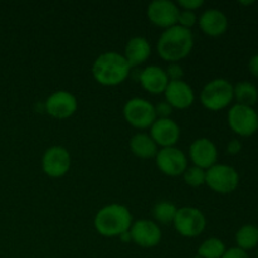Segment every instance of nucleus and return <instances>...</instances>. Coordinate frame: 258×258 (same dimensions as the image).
I'll use <instances>...</instances> for the list:
<instances>
[{
    "instance_id": "f257e3e1",
    "label": "nucleus",
    "mask_w": 258,
    "mask_h": 258,
    "mask_svg": "<svg viewBox=\"0 0 258 258\" xmlns=\"http://www.w3.org/2000/svg\"><path fill=\"white\" fill-rule=\"evenodd\" d=\"M193 47L194 35L191 30L176 24L161 33L156 43V52L165 62L179 63V60L190 54Z\"/></svg>"
},
{
    "instance_id": "f03ea898",
    "label": "nucleus",
    "mask_w": 258,
    "mask_h": 258,
    "mask_svg": "<svg viewBox=\"0 0 258 258\" xmlns=\"http://www.w3.org/2000/svg\"><path fill=\"white\" fill-rule=\"evenodd\" d=\"M131 67L122 54L117 52H105L98 55L92 64L95 81L106 87H113L125 82L130 76Z\"/></svg>"
},
{
    "instance_id": "7ed1b4c3",
    "label": "nucleus",
    "mask_w": 258,
    "mask_h": 258,
    "mask_svg": "<svg viewBox=\"0 0 258 258\" xmlns=\"http://www.w3.org/2000/svg\"><path fill=\"white\" fill-rule=\"evenodd\" d=\"M133 223V216L127 207L117 203L107 204L101 208L93 219L96 232L107 238L120 237L130 231Z\"/></svg>"
},
{
    "instance_id": "20e7f679",
    "label": "nucleus",
    "mask_w": 258,
    "mask_h": 258,
    "mask_svg": "<svg viewBox=\"0 0 258 258\" xmlns=\"http://www.w3.org/2000/svg\"><path fill=\"white\" fill-rule=\"evenodd\" d=\"M234 100L233 85L226 78H214L209 81L201 92V102L209 111H222Z\"/></svg>"
},
{
    "instance_id": "39448f33",
    "label": "nucleus",
    "mask_w": 258,
    "mask_h": 258,
    "mask_svg": "<svg viewBox=\"0 0 258 258\" xmlns=\"http://www.w3.org/2000/svg\"><path fill=\"white\" fill-rule=\"evenodd\" d=\"M206 185L217 194H231L238 188L239 174L233 166L217 163L206 170Z\"/></svg>"
},
{
    "instance_id": "423d86ee",
    "label": "nucleus",
    "mask_w": 258,
    "mask_h": 258,
    "mask_svg": "<svg viewBox=\"0 0 258 258\" xmlns=\"http://www.w3.org/2000/svg\"><path fill=\"white\" fill-rule=\"evenodd\" d=\"M122 112L126 122L139 130L150 128L158 118L153 103L141 97H134L128 100L123 106Z\"/></svg>"
},
{
    "instance_id": "0eeeda50",
    "label": "nucleus",
    "mask_w": 258,
    "mask_h": 258,
    "mask_svg": "<svg viewBox=\"0 0 258 258\" xmlns=\"http://www.w3.org/2000/svg\"><path fill=\"white\" fill-rule=\"evenodd\" d=\"M174 228L180 236L194 238L204 232L207 227L206 216L196 207H181L174 218Z\"/></svg>"
},
{
    "instance_id": "6e6552de",
    "label": "nucleus",
    "mask_w": 258,
    "mask_h": 258,
    "mask_svg": "<svg viewBox=\"0 0 258 258\" xmlns=\"http://www.w3.org/2000/svg\"><path fill=\"white\" fill-rule=\"evenodd\" d=\"M227 118L231 130L242 138H249L258 131V115L253 107L236 103L229 108Z\"/></svg>"
},
{
    "instance_id": "1a4fd4ad",
    "label": "nucleus",
    "mask_w": 258,
    "mask_h": 258,
    "mask_svg": "<svg viewBox=\"0 0 258 258\" xmlns=\"http://www.w3.org/2000/svg\"><path fill=\"white\" fill-rule=\"evenodd\" d=\"M70 151L59 145L48 148L42 158V169L45 175L50 178H62L71 169Z\"/></svg>"
},
{
    "instance_id": "9d476101",
    "label": "nucleus",
    "mask_w": 258,
    "mask_h": 258,
    "mask_svg": "<svg viewBox=\"0 0 258 258\" xmlns=\"http://www.w3.org/2000/svg\"><path fill=\"white\" fill-rule=\"evenodd\" d=\"M155 163L161 173L171 178L183 175L188 169V158L185 153L175 146L160 149L155 156Z\"/></svg>"
},
{
    "instance_id": "9b49d317",
    "label": "nucleus",
    "mask_w": 258,
    "mask_h": 258,
    "mask_svg": "<svg viewBox=\"0 0 258 258\" xmlns=\"http://www.w3.org/2000/svg\"><path fill=\"white\" fill-rule=\"evenodd\" d=\"M179 13H180V9L178 4L171 0H154L148 5V9H146L148 19L154 25L164 28V29L178 24Z\"/></svg>"
},
{
    "instance_id": "f8f14e48",
    "label": "nucleus",
    "mask_w": 258,
    "mask_h": 258,
    "mask_svg": "<svg viewBox=\"0 0 258 258\" xmlns=\"http://www.w3.org/2000/svg\"><path fill=\"white\" fill-rule=\"evenodd\" d=\"M45 111L49 116L57 120H66L72 117L78 108V101L73 93L60 90L53 92L44 103Z\"/></svg>"
},
{
    "instance_id": "ddd939ff",
    "label": "nucleus",
    "mask_w": 258,
    "mask_h": 258,
    "mask_svg": "<svg viewBox=\"0 0 258 258\" xmlns=\"http://www.w3.org/2000/svg\"><path fill=\"white\" fill-rule=\"evenodd\" d=\"M189 158L194 166L208 170L218 161V150L211 139H196L189 146Z\"/></svg>"
},
{
    "instance_id": "4468645a",
    "label": "nucleus",
    "mask_w": 258,
    "mask_h": 258,
    "mask_svg": "<svg viewBox=\"0 0 258 258\" xmlns=\"http://www.w3.org/2000/svg\"><path fill=\"white\" fill-rule=\"evenodd\" d=\"M131 239L143 248H153L161 242V229L156 222L149 219H139L130 228Z\"/></svg>"
},
{
    "instance_id": "2eb2a0df",
    "label": "nucleus",
    "mask_w": 258,
    "mask_h": 258,
    "mask_svg": "<svg viewBox=\"0 0 258 258\" xmlns=\"http://www.w3.org/2000/svg\"><path fill=\"white\" fill-rule=\"evenodd\" d=\"M180 127L173 118H156L151 125L149 135L156 145L163 149L175 146L180 139Z\"/></svg>"
},
{
    "instance_id": "dca6fc26",
    "label": "nucleus",
    "mask_w": 258,
    "mask_h": 258,
    "mask_svg": "<svg viewBox=\"0 0 258 258\" xmlns=\"http://www.w3.org/2000/svg\"><path fill=\"white\" fill-rule=\"evenodd\" d=\"M164 96H165L166 102L173 108H178V110H186L196 101V93L193 88L183 80L170 81L164 92Z\"/></svg>"
},
{
    "instance_id": "f3484780",
    "label": "nucleus",
    "mask_w": 258,
    "mask_h": 258,
    "mask_svg": "<svg viewBox=\"0 0 258 258\" xmlns=\"http://www.w3.org/2000/svg\"><path fill=\"white\" fill-rule=\"evenodd\" d=\"M139 82L146 92L151 95H161L169 85V78L165 70L159 66H148L139 75Z\"/></svg>"
},
{
    "instance_id": "a211bd4d",
    "label": "nucleus",
    "mask_w": 258,
    "mask_h": 258,
    "mask_svg": "<svg viewBox=\"0 0 258 258\" xmlns=\"http://www.w3.org/2000/svg\"><path fill=\"white\" fill-rule=\"evenodd\" d=\"M198 23L202 32L209 37H221L228 29V18L217 8L204 10L199 17Z\"/></svg>"
},
{
    "instance_id": "6ab92c4d",
    "label": "nucleus",
    "mask_w": 258,
    "mask_h": 258,
    "mask_svg": "<svg viewBox=\"0 0 258 258\" xmlns=\"http://www.w3.org/2000/svg\"><path fill=\"white\" fill-rule=\"evenodd\" d=\"M122 55L127 60L130 67H138L145 63L151 55L150 43L146 38L140 37V35L133 37L126 43L125 52Z\"/></svg>"
},
{
    "instance_id": "aec40b11",
    "label": "nucleus",
    "mask_w": 258,
    "mask_h": 258,
    "mask_svg": "<svg viewBox=\"0 0 258 258\" xmlns=\"http://www.w3.org/2000/svg\"><path fill=\"white\" fill-rule=\"evenodd\" d=\"M130 150L136 158L151 159L155 158L159 149L155 141L146 133H138L131 138Z\"/></svg>"
},
{
    "instance_id": "412c9836",
    "label": "nucleus",
    "mask_w": 258,
    "mask_h": 258,
    "mask_svg": "<svg viewBox=\"0 0 258 258\" xmlns=\"http://www.w3.org/2000/svg\"><path fill=\"white\" fill-rule=\"evenodd\" d=\"M233 95L238 105L253 107L258 101V88L249 81H241L233 86Z\"/></svg>"
},
{
    "instance_id": "4be33fe9",
    "label": "nucleus",
    "mask_w": 258,
    "mask_h": 258,
    "mask_svg": "<svg viewBox=\"0 0 258 258\" xmlns=\"http://www.w3.org/2000/svg\"><path fill=\"white\" fill-rule=\"evenodd\" d=\"M237 247L248 252L258 247V227L254 224H244L236 232Z\"/></svg>"
},
{
    "instance_id": "5701e85b",
    "label": "nucleus",
    "mask_w": 258,
    "mask_h": 258,
    "mask_svg": "<svg viewBox=\"0 0 258 258\" xmlns=\"http://www.w3.org/2000/svg\"><path fill=\"white\" fill-rule=\"evenodd\" d=\"M227 251L226 244L222 239L211 237L202 242L198 248V257L201 258H222Z\"/></svg>"
},
{
    "instance_id": "b1692460",
    "label": "nucleus",
    "mask_w": 258,
    "mask_h": 258,
    "mask_svg": "<svg viewBox=\"0 0 258 258\" xmlns=\"http://www.w3.org/2000/svg\"><path fill=\"white\" fill-rule=\"evenodd\" d=\"M178 208L174 203L169 201H161L154 206L153 216L156 223L170 224L174 222Z\"/></svg>"
},
{
    "instance_id": "393cba45",
    "label": "nucleus",
    "mask_w": 258,
    "mask_h": 258,
    "mask_svg": "<svg viewBox=\"0 0 258 258\" xmlns=\"http://www.w3.org/2000/svg\"><path fill=\"white\" fill-rule=\"evenodd\" d=\"M183 176L186 185L193 186V188H198V186L206 184V170L198 168V166H188V169L184 171Z\"/></svg>"
},
{
    "instance_id": "a878e982",
    "label": "nucleus",
    "mask_w": 258,
    "mask_h": 258,
    "mask_svg": "<svg viewBox=\"0 0 258 258\" xmlns=\"http://www.w3.org/2000/svg\"><path fill=\"white\" fill-rule=\"evenodd\" d=\"M197 22H198V17H197L196 12L180 9V13H179V18H178V25H180V27L183 28H186V29H190L193 25H196Z\"/></svg>"
},
{
    "instance_id": "bb28decb",
    "label": "nucleus",
    "mask_w": 258,
    "mask_h": 258,
    "mask_svg": "<svg viewBox=\"0 0 258 258\" xmlns=\"http://www.w3.org/2000/svg\"><path fill=\"white\" fill-rule=\"evenodd\" d=\"M166 76L170 81H181L184 77V70L179 63H169L165 70Z\"/></svg>"
},
{
    "instance_id": "cd10ccee",
    "label": "nucleus",
    "mask_w": 258,
    "mask_h": 258,
    "mask_svg": "<svg viewBox=\"0 0 258 258\" xmlns=\"http://www.w3.org/2000/svg\"><path fill=\"white\" fill-rule=\"evenodd\" d=\"M154 107H155V113L158 118H170V115L174 110L166 101L156 103V105H154Z\"/></svg>"
},
{
    "instance_id": "c85d7f7f",
    "label": "nucleus",
    "mask_w": 258,
    "mask_h": 258,
    "mask_svg": "<svg viewBox=\"0 0 258 258\" xmlns=\"http://www.w3.org/2000/svg\"><path fill=\"white\" fill-rule=\"evenodd\" d=\"M179 9L181 10H190V12H196L197 9L202 8L204 5L203 0H179L178 3Z\"/></svg>"
},
{
    "instance_id": "c756f323",
    "label": "nucleus",
    "mask_w": 258,
    "mask_h": 258,
    "mask_svg": "<svg viewBox=\"0 0 258 258\" xmlns=\"http://www.w3.org/2000/svg\"><path fill=\"white\" fill-rule=\"evenodd\" d=\"M222 258H249L248 252L243 251V249L238 248V247H232L224 252Z\"/></svg>"
},
{
    "instance_id": "7c9ffc66",
    "label": "nucleus",
    "mask_w": 258,
    "mask_h": 258,
    "mask_svg": "<svg viewBox=\"0 0 258 258\" xmlns=\"http://www.w3.org/2000/svg\"><path fill=\"white\" fill-rule=\"evenodd\" d=\"M242 148H243V145H242L241 141H239L238 139H233V140L229 141L228 145H227V153H228L229 155H237V154L241 153Z\"/></svg>"
},
{
    "instance_id": "2f4dec72",
    "label": "nucleus",
    "mask_w": 258,
    "mask_h": 258,
    "mask_svg": "<svg viewBox=\"0 0 258 258\" xmlns=\"http://www.w3.org/2000/svg\"><path fill=\"white\" fill-rule=\"evenodd\" d=\"M248 68H249V72H251V75L254 76L256 78H258V54H254L253 57L249 59Z\"/></svg>"
},
{
    "instance_id": "473e14b6",
    "label": "nucleus",
    "mask_w": 258,
    "mask_h": 258,
    "mask_svg": "<svg viewBox=\"0 0 258 258\" xmlns=\"http://www.w3.org/2000/svg\"><path fill=\"white\" fill-rule=\"evenodd\" d=\"M118 238L121 239V242H123V243H128V242H133V239H131V234H130V231L125 232V233L121 234Z\"/></svg>"
},
{
    "instance_id": "72a5a7b5",
    "label": "nucleus",
    "mask_w": 258,
    "mask_h": 258,
    "mask_svg": "<svg viewBox=\"0 0 258 258\" xmlns=\"http://www.w3.org/2000/svg\"><path fill=\"white\" fill-rule=\"evenodd\" d=\"M194 258H201V257H198V256H197V257H194Z\"/></svg>"
},
{
    "instance_id": "f704fd0d",
    "label": "nucleus",
    "mask_w": 258,
    "mask_h": 258,
    "mask_svg": "<svg viewBox=\"0 0 258 258\" xmlns=\"http://www.w3.org/2000/svg\"><path fill=\"white\" fill-rule=\"evenodd\" d=\"M257 258H258V251H257Z\"/></svg>"
},
{
    "instance_id": "c9c22d12",
    "label": "nucleus",
    "mask_w": 258,
    "mask_h": 258,
    "mask_svg": "<svg viewBox=\"0 0 258 258\" xmlns=\"http://www.w3.org/2000/svg\"><path fill=\"white\" fill-rule=\"evenodd\" d=\"M257 115H258V111H257Z\"/></svg>"
}]
</instances>
